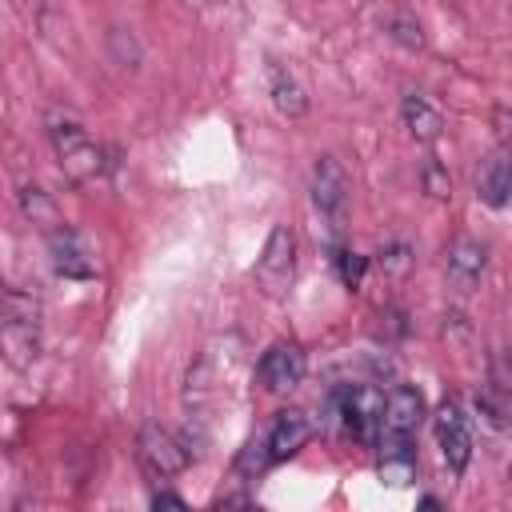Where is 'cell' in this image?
<instances>
[{
    "instance_id": "6da1fadb",
    "label": "cell",
    "mask_w": 512,
    "mask_h": 512,
    "mask_svg": "<svg viewBox=\"0 0 512 512\" xmlns=\"http://www.w3.org/2000/svg\"><path fill=\"white\" fill-rule=\"evenodd\" d=\"M48 140H52V152H56V160H60L68 180L88 184V180H96L104 172V152L96 148V140L88 136V128L76 116L52 112L48 116Z\"/></svg>"
},
{
    "instance_id": "d6986e66",
    "label": "cell",
    "mask_w": 512,
    "mask_h": 512,
    "mask_svg": "<svg viewBox=\"0 0 512 512\" xmlns=\"http://www.w3.org/2000/svg\"><path fill=\"white\" fill-rule=\"evenodd\" d=\"M336 272H340V280L348 284V288H360V280H364V268H368V260L360 256V252H348V248H340L336 256Z\"/></svg>"
},
{
    "instance_id": "e0dca14e",
    "label": "cell",
    "mask_w": 512,
    "mask_h": 512,
    "mask_svg": "<svg viewBox=\"0 0 512 512\" xmlns=\"http://www.w3.org/2000/svg\"><path fill=\"white\" fill-rule=\"evenodd\" d=\"M20 208H24V216H28L44 236L64 224L60 212H56V204H52V196H48L44 188H36V184H24V188H20Z\"/></svg>"
},
{
    "instance_id": "603a6c76",
    "label": "cell",
    "mask_w": 512,
    "mask_h": 512,
    "mask_svg": "<svg viewBox=\"0 0 512 512\" xmlns=\"http://www.w3.org/2000/svg\"><path fill=\"white\" fill-rule=\"evenodd\" d=\"M508 480H512V464H508Z\"/></svg>"
},
{
    "instance_id": "8fae6325",
    "label": "cell",
    "mask_w": 512,
    "mask_h": 512,
    "mask_svg": "<svg viewBox=\"0 0 512 512\" xmlns=\"http://www.w3.org/2000/svg\"><path fill=\"white\" fill-rule=\"evenodd\" d=\"M308 440H312V424H308V416H304V412H296V408L280 412V416L272 420L268 436H264V452H268V464H280V460L296 456V452H300Z\"/></svg>"
},
{
    "instance_id": "5bb4252c",
    "label": "cell",
    "mask_w": 512,
    "mask_h": 512,
    "mask_svg": "<svg viewBox=\"0 0 512 512\" xmlns=\"http://www.w3.org/2000/svg\"><path fill=\"white\" fill-rule=\"evenodd\" d=\"M420 416H424V396H420L416 388H408V384H396V388L384 396V428H380V432L416 436Z\"/></svg>"
},
{
    "instance_id": "5b68a950",
    "label": "cell",
    "mask_w": 512,
    "mask_h": 512,
    "mask_svg": "<svg viewBox=\"0 0 512 512\" xmlns=\"http://www.w3.org/2000/svg\"><path fill=\"white\" fill-rule=\"evenodd\" d=\"M348 192H352V180H348L344 164H340L336 156H320L316 168H312V204H316V212H320L332 228L344 224Z\"/></svg>"
},
{
    "instance_id": "ffe728a7",
    "label": "cell",
    "mask_w": 512,
    "mask_h": 512,
    "mask_svg": "<svg viewBox=\"0 0 512 512\" xmlns=\"http://www.w3.org/2000/svg\"><path fill=\"white\" fill-rule=\"evenodd\" d=\"M388 28H392V36H396L404 48H420V44H424V36H420V24H416L412 16H404V12H396V16L388 20Z\"/></svg>"
},
{
    "instance_id": "9a60e30c",
    "label": "cell",
    "mask_w": 512,
    "mask_h": 512,
    "mask_svg": "<svg viewBox=\"0 0 512 512\" xmlns=\"http://www.w3.org/2000/svg\"><path fill=\"white\" fill-rule=\"evenodd\" d=\"M268 96H272L276 112L288 116V120H296V116L308 112V92H304V84H300L296 72H292L288 64H280V60H268Z\"/></svg>"
},
{
    "instance_id": "7c38bea8",
    "label": "cell",
    "mask_w": 512,
    "mask_h": 512,
    "mask_svg": "<svg viewBox=\"0 0 512 512\" xmlns=\"http://www.w3.org/2000/svg\"><path fill=\"white\" fill-rule=\"evenodd\" d=\"M476 196L488 208H504L512 200V148H496L476 168Z\"/></svg>"
},
{
    "instance_id": "277c9868",
    "label": "cell",
    "mask_w": 512,
    "mask_h": 512,
    "mask_svg": "<svg viewBox=\"0 0 512 512\" xmlns=\"http://www.w3.org/2000/svg\"><path fill=\"white\" fill-rule=\"evenodd\" d=\"M136 460H140V468H144L148 476L168 480V476L184 472L192 456H188V448H184L168 428H160V424H144L140 436H136Z\"/></svg>"
},
{
    "instance_id": "7402d4cb",
    "label": "cell",
    "mask_w": 512,
    "mask_h": 512,
    "mask_svg": "<svg viewBox=\"0 0 512 512\" xmlns=\"http://www.w3.org/2000/svg\"><path fill=\"white\" fill-rule=\"evenodd\" d=\"M492 120H496V128H500V136L508 140V136H512V112H508V108H496V116H492Z\"/></svg>"
},
{
    "instance_id": "30bf717a",
    "label": "cell",
    "mask_w": 512,
    "mask_h": 512,
    "mask_svg": "<svg viewBox=\"0 0 512 512\" xmlns=\"http://www.w3.org/2000/svg\"><path fill=\"white\" fill-rule=\"evenodd\" d=\"M48 252H52V268L64 280H88V276H96V264H92L88 248L80 244V236L68 224H60V228L48 232Z\"/></svg>"
},
{
    "instance_id": "2e32d148",
    "label": "cell",
    "mask_w": 512,
    "mask_h": 512,
    "mask_svg": "<svg viewBox=\"0 0 512 512\" xmlns=\"http://www.w3.org/2000/svg\"><path fill=\"white\" fill-rule=\"evenodd\" d=\"M400 116H404V128L412 132V140H420V144H432V140H440V132H444V116H440L420 92H408V96L400 100Z\"/></svg>"
},
{
    "instance_id": "52a82bcc",
    "label": "cell",
    "mask_w": 512,
    "mask_h": 512,
    "mask_svg": "<svg viewBox=\"0 0 512 512\" xmlns=\"http://www.w3.org/2000/svg\"><path fill=\"white\" fill-rule=\"evenodd\" d=\"M432 428H436V444H440V456L452 472H464L468 460H472V432H468V416L460 412L456 400H444L432 416Z\"/></svg>"
},
{
    "instance_id": "ba28073f",
    "label": "cell",
    "mask_w": 512,
    "mask_h": 512,
    "mask_svg": "<svg viewBox=\"0 0 512 512\" xmlns=\"http://www.w3.org/2000/svg\"><path fill=\"white\" fill-rule=\"evenodd\" d=\"M304 368H308L304 348L292 344V340H276V344L260 356L256 380L264 384V392H288V388H296V384L304 380Z\"/></svg>"
},
{
    "instance_id": "8992f818",
    "label": "cell",
    "mask_w": 512,
    "mask_h": 512,
    "mask_svg": "<svg viewBox=\"0 0 512 512\" xmlns=\"http://www.w3.org/2000/svg\"><path fill=\"white\" fill-rule=\"evenodd\" d=\"M340 420L356 444H376L384 428V396L376 388H348L340 396Z\"/></svg>"
},
{
    "instance_id": "ac0fdd59",
    "label": "cell",
    "mask_w": 512,
    "mask_h": 512,
    "mask_svg": "<svg viewBox=\"0 0 512 512\" xmlns=\"http://www.w3.org/2000/svg\"><path fill=\"white\" fill-rule=\"evenodd\" d=\"M420 184H424V192H428L432 200H448V196H452V180H448V168H444L440 160H424Z\"/></svg>"
},
{
    "instance_id": "3957f363",
    "label": "cell",
    "mask_w": 512,
    "mask_h": 512,
    "mask_svg": "<svg viewBox=\"0 0 512 512\" xmlns=\"http://www.w3.org/2000/svg\"><path fill=\"white\" fill-rule=\"evenodd\" d=\"M296 280V236L288 224H276L256 256V288L268 300H284Z\"/></svg>"
},
{
    "instance_id": "4fadbf2b",
    "label": "cell",
    "mask_w": 512,
    "mask_h": 512,
    "mask_svg": "<svg viewBox=\"0 0 512 512\" xmlns=\"http://www.w3.org/2000/svg\"><path fill=\"white\" fill-rule=\"evenodd\" d=\"M376 452H380V480H388V484H408V480L416 476V436L380 432Z\"/></svg>"
},
{
    "instance_id": "7a4b0ae2",
    "label": "cell",
    "mask_w": 512,
    "mask_h": 512,
    "mask_svg": "<svg viewBox=\"0 0 512 512\" xmlns=\"http://www.w3.org/2000/svg\"><path fill=\"white\" fill-rule=\"evenodd\" d=\"M0 344L12 368H28L40 356V300L24 288L4 292V328Z\"/></svg>"
},
{
    "instance_id": "9c48e42d",
    "label": "cell",
    "mask_w": 512,
    "mask_h": 512,
    "mask_svg": "<svg viewBox=\"0 0 512 512\" xmlns=\"http://www.w3.org/2000/svg\"><path fill=\"white\" fill-rule=\"evenodd\" d=\"M444 256H448V260H444V268H448V284H452L456 292H472V288L480 284V276H484L488 248H484L480 240H472V236H456V240L448 244Z\"/></svg>"
},
{
    "instance_id": "44dd1931",
    "label": "cell",
    "mask_w": 512,
    "mask_h": 512,
    "mask_svg": "<svg viewBox=\"0 0 512 512\" xmlns=\"http://www.w3.org/2000/svg\"><path fill=\"white\" fill-rule=\"evenodd\" d=\"M152 508H184V496H176V492H156V496H152Z\"/></svg>"
}]
</instances>
